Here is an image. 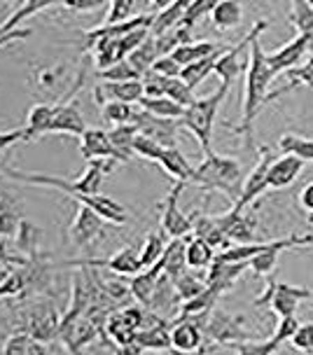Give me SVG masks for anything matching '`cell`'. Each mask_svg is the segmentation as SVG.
I'll list each match as a JSON object with an SVG mask.
<instances>
[{
	"label": "cell",
	"mask_w": 313,
	"mask_h": 355,
	"mask_svg": "<svg viewBox=\"0 0 313 355\" xmlns=\"http://www.w3.org/2000/svg\"><path fill=\"white\" fill-rule=\"evenodd\" d=\"M59 80H61L59 68H40V71H35L37 87L44 89V92H52V89L59 85Z\"/></svg>",
	"instance_id": "obj_57"
},
{
	"label": "cell",
	"mask_w": 313,
	"mask_h": 355,
	"mask_svg": "<svg viewBox=\"0 0 313 355\" xmlns=\"http://www.w3.org/2000/svg\"><path fill=\"white\" fill-rule=\"evenodd\" d=\"M117 355H143V348H140L136 341L133 344H126V346H119L117 348Z\"/></svg>",
	"instance_id": "obj_60"
},
{
	"label": "cell",
	"mask_w": 313,
	"mask_h": 355,
	"mask_svg": "<svg viewBox=\"0 0 313 355\" xmlns=\"http://www.w3.org/2000/svg\"><path fill=\"white\" fill-rule=\"evenodd\" d=\"M8 274H10V269H0V285L5 283V278H8Z\"/></svg>",
	"instance_id": "obj_62"
},
{
	"label": "cell",
	"mask_w": 313,
	"mask_h": 355,
	"mask_svg": "<svg viewBox=\"0 0 313 355\" xmlns=\"http://www.w3.org/2000/svg\"><path fill=\"white\" fill-rule=\"evenodd\" d=\"M227 49H229V44H220V49H215L213 54H208V56H203V59L189 63V66H185L183 73H180V78L187 82L192 89H196L203 80L208 78L210 73H213L215 63H218V59L227 52Z\"/></svg>",
	"instance_id": "obj_30"
},
{
	"label": "cell",
	"mask_w": 313,
	"mask_h": 355,
	"mask_svg": "<svg viewBox=\"0 0 313 355\" xmlns=\"http://www.w3.org/2000/svg\"><path fill=\"white\" fill-rule=\"evenodd\" d=\"M136 344L143 351H171V327L166 325V320L157 318L152 325L138 329Z\"/></svg>",
	"instance_id": "obj_27"
},
{
	"label": "cell",
	"mask_w": 313,
	"mask_h": 355,
	"mask_svg": "<svg viewBox=\"0 0 313 355\" xmlns=\"http://www.w3.org/2000/svg\"><path fill=\"white\" fill-rule=\"evenodd\" d=\"M203 339L213 344H234V341H251L255 339L244 325V315H229L225 311H210L206 325H203Z\"/></svg>",
	"instance_id": "obj_7"
},
{
	"label": "cell",
	"mask_w": 313,
	"mask_h": 355,
	"mask_svg": "<svg viewBox=\"0 0 313 355\" xmlns=\"http://www.w3.org/2000/svg\"><path fill=\"white\" fill-rule=\"evenodd\" d=\"M15 250L17 255L24 259V262H31V259H40V252H37V245H40V239H42V232L40 227L33 225L28 220H22L17 227V234L15 236Z\"/></svg>",
	"instance_id": "obj_23"
},
{
	"label": "cell",
	"mask_w": 313,
	"mask_h": 355,
	"mask_svg": "<svg viewBox=\"0 0 313 355\" xmlns=\"http://www.w3.org/2000/svg\"><path fill=\"white\" fill-rule=\"evenodd\" d=\"M297 327H299V320L295 318V315H292V318H280L276 332H273V337H271V341L276 346H283L287 339H292V334L297 332Z\"/></svg>",
	"instance_id": "obj_55"
},
{
	"label": "cell",
	"mask_w": 313,
	"mask_h": 355,
	"mask_svg": "<svg viewBox=\"0 0 313 355\" xmlns=\"http://www.w3.org/2000/svg\"><path fill=\"white\" fill-rule=\"evenodd\" d=\"M269 28V21L253 24L251 28V49H248V66H246V96H244V117L241 124L234 126V133L251 138L253 122L260 115V110L269 103V85L276 75L271 73L269 63H267V52L262 49L260 35Z\"/></svg>",
	"instance_id": "obj_1"
},
{
	"label": "cell",
	"mask_w": 313,
	"mask_h": 355,
	"mask_svg": "<svg viewBox=\"0 0 313 355\" xmlns=\"http://www.w3.org/2000/svg\"><path fill=\"white\" fill-rule=\"evenodd\" d=\"M117 162L115 159H96V162H87L85 173L80 178H59V175H47V173H24V171L17 168H3V173L10 178V180L17 182H26V185H35V187H52L59 189V192H66L68 196H89V194H101V187H103V180L108 173H112Z\"/></svg>",
	"instance_id": "obj_2"
},
{
	"label": "cell",
	"mask_w": 313,
	"mask_h": 355,
	"mask_svg": "<svg viewBox=\"0 0 313 355\" xmlns=\"http://www.w3.org/2000/svg\"><path fill=\"white\" fill-rule=\"evenodd\" d=\"M174 288H176V295L180 302H189L194 300L196 295H201L206 290V278H199L189 271H183L180 276L174 278Z\"/></svg>",
	"instance_id": "obj_43"
},
{
	"label": "cell",
	"mask_w": 313,
	"mask_h": 355,
	"mask_svg": "<svg viewBox=\"0 0 313 355\" xmlns=\"http://www.w3.org/2000/svg\"><path fill=\"white\" fill-rule=\"evenodd\" d=\"M138 107L140 110H145V112H150V115H155V117H164V119H180L183 117V110L185 107H180L178 103H174L171 98H140L138 101Z\"/></svg>",
	"instance_id": "obj_42"
},
{
	"label": "cell",
	"mask_w": 313,
	"mask_h": 355,
	"mask_svg": "<svg viewBox=\"0 0 313 355\" xmlns=\"http://www.w3.org/2000/svg\"><path fill=\"white\" fill-rule=\"evenodd\" d=\"M3 208H5V199L0 196V211H3Z\"/></svg>",
	"instance_id": "obj_63"
},
{
	"label": "cell",
	"mask_w": 313,
	"mask_h": 355,
	"mask_svg": "<svg viewBox=\"0 0 313 355\" xmlns=\"http://www.w3.org/2000/svg\"><path fill=\"white\" fill-rule=\"evenodd\" d=\"M166 98H171L174 103H178L180 107H189L196 101L194 89H192L183 78L169 80V87H166Z\"/></svg>",
	"instance_id": "obj_47"
},
{
	"label": "cell",
	"mask_w": 313,
	"mask_h": 355,
	"mask_svg": "<svg viewBox=\"0 0 313 355\" xmlns=\"http://www.w3.org/2000/svg\"><path fill=\"white\" fill-rule=\"evenodd\" d=\"M227 348L234 351L236 355H273L280 346L273 344L271 339L269 341L251 339V341H234V344H229Z\"/></svg>",
	"instance_id": "obj_46"
},
{
	"label": "cell",
	"mask_w": 313,
	"mask_h": 355,
	"mask_svg": "<svg viewBox=\"0 0 313 355\" xmlns=\"http://www.w3.org/2000/svg\"><path fill=\"white\" fill-rule=\"evenodd\" d=\"M162 271H164L162 262H157V264H152L150 269H143L140 274H136L129 281V293H131V297H133V300H138L145 309H148L152 295H155L157 278L162 276Z\"/></svg>",
	"instance_id": "obj_26"
},
{
	"label": "cell",
	"mask_w": 313,
	"mask_h": 355,
	"mask_svg": "<svg viewBox=\"0 0 313 355\" xmlns=\"http://www.w3.org/2000/svg\"><path fill=\"white\" fill-rule=\"evenodd\" d=\"M192 182L206 189H218L229 199H234V204L239 201L241 189H244V168L241 164L232 159V157H222L215 152H208L203 157V162L194 168V178Z\"/></svg>",
	"instance_id": "obj_3"
},
{
	"label": "cell",
	"mask_w": 313,
	"mask_h": 355,
	"mask_svg": "<svg viewBox=\"0 0 313 355\" xmlns=\"http://www.w3.org/2000/svg\"><path fill=\"white\" fill-rule=\"evenodd\" d=\"M133 10H136V0H112L108 5V15L103 19L105 26H115V24H124L133 19Z\"/></svg>",
	"instance_id": "obj_48"
},
{
	"label": "cell",
	"mask_w": 313,
	"mask_h": 355,
	"mask_svg": "<svg viewBox=\"0 0 313 355\" xmlns=\"http://www.w3.org/2000/svg\"><path fill=\"white\" fill-rule=\"evenodd\" d=\"M248 269V262H239V264H225V262H215L210 264V271L206 276V285L208 288H215L218 293H227V290L234 288V283L239 281L241 274Z\"/></svg>",
	"instance_id": "obj_25"
},
{
	"label": "cell",
	"mask_w": 313,
	"mask_h": 355,
	"mask_svg": "<svg viewBox=\"0 0 313 355\" xmlns=\"http://www.w3.org/2000/svg\"><path fill=\"white\" fill-rule=\"evenodd\" d=\"M24 325L19 332H26L37 344L47 346L49 341L59 339L61 329V313L56 311L52 302H35L22 313Z\"/></svg>",
	"instance_id": "obj_6"
},
{
	"label": "cell",
	"mask_w": 313,
	"mask_h": 355,
	"mask_svg": "<svg viewBox=\"0 0 313 355\" xmlns=\"http://www.w3.org/2000/svg\"><path fill=\"white\" fill-rule=\"evenodd\" d=\"M185 241L183 239H171V243H166V250L162 255V266L164 274H169L171 278L180 276L183 271H187V262H185Z\"/></svg>",
	"instance_id": "obj_37"
},
{
	"label": "cell",
	"mask_w": 313,
	"mask_h": 355,
	"mask_svg": "<svg viewBox=\"0 0 313 355\" xmlns=\"http://www.w3.org/2000/svg\"><path fill=\"white\" fill-rule=\"evenodd\" d=\"M309 222H311V227H313V213L309 215Z\"/></svg>",
	"instance_id": "obj_64"
},
{
	"label": "cell",
	"mask_w": 313,
	"mask_h": 355,
	"mask_svg": "<svg viewBox=\"0 0 313 355\" xmlns=\"http://www.w3.org/2000/svg\"><path fill=\"white\" fill-rule=\"evenodd\" d=\"M287 17L295 24L297 35H304L306 40H309V56H313V5L297 0V3L290 5Z\"/></svg>",
	"instance_id": "obj_33"
},
{
	"label": "cell",
	"mask_w": 313,
	"mask_h": 355,
	"mask_svg": "<svg viewBox=\"0 0 313 355\" xmlns=\"http://www.w3.org/2000/svg\"><path fill=\"white\" fill-rule=\"evenodd\" d=\"M304 245H313V234H306V236L290 234L287 239L269 241V243L264 245V250L248 262V269H251L255 276H271L273 269H276V264H278L280 252L290 250V248H304Z\"/></svg>",
	"instance_id": "obj_9"
},
{
	"label": "cell",
	"mask_w": 313,
	"mask_h": 355,
	"mask_svg": "<svg viewBox=\"0 0 313 355\" xmlns=\"http://www.w3.org/2000/svg\"><path fill=\"white\" fill-rule=\"evenodd\" d=\"M299 206H302L306 213H313V182L302 187V192H299Z\"/></svg>",
	"instance_id": "obj_59"
},
{
	"label": "cell",
	"mask_w": 313,
	"mask_h": 355,
	"mask_svg": "<svg viewBox=\"0 0 313 355\" xmlns=\"http://www.w3.org/2000/svg\"><path fill=\"white\" fill-rule=\"evenodd\" d=\"M80 152L87 162H96V159H115L117 164L119 157L115 148L110 145V138H108V131L99 129V126H87L85 133L80 136Z\"/></svg>",
	"instance_id": "obj_17"
},
{
	"label": "cell",
	"mask_w": 313,
	"mask_h": 355,
	"mask_svg": "<svg viewBox=\"0 0 313 355\" xmlns=\"http://www.w3.org/2000/svg\"><path fill=\"white\" fill-rule=\"evenodd\" d=\"M278 150L283 155H292L297 159L306 162H313V141L311 138H304L299 133H283L278 141Z\"/></svg>",
	"instance_id": "obj_40"
},
{
	"label": "cell",
	"mask_w": 313,
	"mask_h": 355,
	"mask_svg": "<svg viewBox=\"0 0 313 355\" xmlns=\"http://www.w3.org/2000/svg\"><path fill=\"white\" fill-rule=\"evenodd\" d=\"M304 162L297 159L292 155H278L276 159L271 162L269 166V175H267V187L269 189H283L290 187L292 182L297 180V175L302 173Z\"/></svg>",
	"instance_id": "obj_22"
},
{
	"label": "cell",
	"mask_w": 313,
	"mask_h": 355,
	"mask_svg": "<svg viewBox=\"0 0 313 355\" xmlns=\"http://www.w3.org/2000/svg\"><path fill=\"white\" fill-rule=\"evenodd\" d=\"M63 8L70 12H92L103 8V3L101 0H63Z\"/></svg>",
	"instance_id": "obj_58"
},
{
	"label": "cell",
	"mask_w": 313,
	"mask_h": 355,
	"mask_svg": "<svg viewBox=\"0 0 313 355\" xmlns=\"http://www.w3.org/2000/svg\"><path fill=\"white\" fill-rule=\"evenodd\" d=\"M80 262H82V259H80ZM82 264L94 266V269H101V266H105V269H110L112 274H117V276H131V278L143 271V266H140L138 250L133 248V245H126L124 250L115 252V255L108 257V259H85Z\"/></svg>",
	"instance_id": "obj_19"
},
{
	"label": "cell",
	"mask_w": 313,
	"mask_h": 355,
	"mask_svg": "<svg viewBox=\"0 0 313 355\" xmlns=\"http://www.w3.org/2000/svg\"><path fill=\"white\" fill-rule=\"evenodd\" d=\"M87 129V122L82 117L75 98L70 101H59L54 112V122H52V133H66V136H82Z\"/></svg>",
	"instance_id": "obj_21"
},
{
	"label": "cell",
	"mask_w": 313,
	"mask_h": 355,
	"mask_svg": "<svg viewBox=\"0 0 313 355\" xmlns=\"http://www.w3.org/2000/svg\"><path fill=\"white\" fill-rule=\"evenodd\" d=\"M73 201H78L80 206H87L99 215L101 220L110 222V225H126L129 222V215H126V208L122 204H117L115 199L105 194H89V196H70Z\"/></svg>",
	"instance_id": "obj_18"
},
{
	"label": "cell",
	"mask_w": 313,
	"mask_h": 355,
	"mask_svg": "<svg viewBox=\"0 0 313 355\" xmlns=\"http://www.w3.org/2000/svg\"><path fill=\"white\" fill-rule=\"evenodd\" d=\"M157 59H159V52H157V44H155V37H152V35L143 44H140L138 49H133V52L126 56V61L136 68V73L140 75V78H143L145 73L152 71V66H155Z\"/></svg>",
	"instance_id": "obj_41"
},
{
	"label": "cell",
	"mask_w": 313,
	"mask_h": 355,
	"mask_svg": "<svg viewBox=\"0 0 313 355\" xmlns=\"http://www.w3.org/2000/svg\"><path fill=\"white\" fill-rule=\"evenodd\" d=\"M218 218V225L222 227V232L227 234L229 241L234 243H257L255 241V227H257V220L253 218L248 211H229L225 215H215Z\"/></svg>",
	"instance_id": "obj_15"
},
{
	"label": "cell",
	"mask_w": 313,
	"mask_h": 355,
	"mask_svg": "<svg viewBox=\"0 0 313 355\" xmlns=\"http://www.w3.org/2000/svg\"><path fill=\"white\" fill-rule=\"evenodd\" d=\"M192 225H194V236L206 241L210 248H222L227 250L229 245H232V241L227 239V234L222 232V227L218 225V218L215 215H194L192 218Z\"/></svg>",
	"instance_id": "obj_24"
},
{
	"label": "cell",
	"mask_w": 313,
	"mask_h": 355,
	"mask_svg": "<svg viewBox=\"0 0 313 355\" xmlns=\"http://www.w3.org/2000/svg\"><path fill=\"white\" fill-rule=\"evenodd\" d=\"M94 103L103 107L105 103H131L136 105L143 98V82L131 80V82H101L94 87Z\"/></svg>",
	"instance_id": "obj_14"
},
{
	"label": "cell",
	"mask_w": 313,
	"mask_h": 355,
	"mask_svg": "<svg viewBox=\"0 0 313 355\" xmlns=\"http://www.w3.org/2000/svg\"><path fill=\"white\" fill-rule=\"evenodd\" d=\"M56 103H35L28 110V122H26V141H33L37 136L52 133V122H54Z\"/></svg>",
	"instance_id": "obj_29"
},
{
	"label": "cell",
	"mask_w": 313,
	"mask_h": 355,
	"mask_svg": "<svg viewBox=\"0 0 313 355\" xmlns=\"http://www.w3.org/2000/svg\"><path fill=\"white\" fill-rule=\"evenodd\" d=\"M157 164L169 175H174L176 182H185V185H187V182H192V178H194V166H192L187 162V157H185L178 148H164Z\"/></svg>",
	"instance_id": "obj_28"
},
{
	"label": "cell",
	"mask_w": 313,
	"mask_h": 355,
	"mask_svg": "<svg viewBox=\"0 0 313 355\" xmlns=\"http://www.w3.org/2000/svg\"><path fill=\"white\" fill-rule=\"evenodd\" d=\"M162 152H164L162 145H159L157 141H152V138H148V136H143V133H138L136 141H133V155H140L150 162H159Z\"/></svg>",
	"instance_id": "obj_52"
},
{
	"label": "cell",
	"mask_w": 313,
	"mask_h": 355,
	"mask_svg": "<svg viewBox=\"0 0 313 355\" xmlns=\"http://www.w3.org/2000/svg\"><path fill=\"white\" fill-rule=\"evenodd\" d=\"M313 293L309 288L295 283H280V281H269L267 290L255 300V306H271L273 313H278V318H292L297 313L299 304L311 300Z\"/></svg>",
	"instance_id": "obj_5"
},
{
	"label": "cell",
	"mask_w": 313,
	"mask_h": 355,
	"mask_svg": "<svg viewBox=\"0 0 313 355\" xmlns=\"http://www.w3.org/2000/svg\"><path fill=\"white\" fill-rule=\"evenodd\" d=\"M31 341L33 339H31L26 332H15L8 341H5L3 355H28Z\"/></svg>",
	"instance_id": "obj_53"
},
{
	"label": "cell",
	"mask_w": 313,
	"mask_h": 355,
	"mask_svg": "<svg viewBox=\"0 0 313 355\" xmlns=\"http://www.w3.org/2000/svg\"><path fill=\"white\" fill-rule=\"evenodd\" d=\"M248 49H251V31H248V35L239 44H229V49L215 63L213 73L220 78V85L232 87V82L248 66Z\"/></svg>",
	"instance_id": "obj_13"
},
{
	"label": "cell",
	"mask_w": 313,
	"mask_h": 355,
	"mask_svg": "<svg viewBox=\"0 0 313 355\" xmlns=\"http://www.w3.org/2000/svg\"><path fill=\"white\" fill-rule=\"evenodd\" d=\"M227 94H229V87L220 85L215 94H208V96H203V98H196L189 107H185L183 117L178 119L180 129H187L192 136L196 138V143L201 145L203 155L213 152L210 150V143H213L215 117H218V110H220L222 101L227 98Z\"/></svg>",
	"instance_id": "obj_4"
},
{
	"label": "cell",
	"mask_w": 313,
	"mask_h": 355,
	"mask_svg": "<svg viewBox=\"0 0 313 355\" xmlns=\"http://www.w3.org/2000/svg\"><path fill=\"white\" fill-rule=\"evenodd\" d=\"M208 17H210V24L218 31H227L241 24L244 8H241V3H234V0H220V3L213 5Z\"/></svg>",
	"instance_id": "obj_32"
},
{
	"label": "cell",
	"mask_w": 313,
	"mask_h": 355,
	"mask_svg": "<svg viewBox=\"0 0 313 355\" xmlns=\"http://www.w3.org/2000/svg\"><path fill=\"white\" fill-rule=\"evenodd\" d=\"M220 300V293L215 288H208L203 290L201 295H196L194 300L189 302H180V306H178V318H192V315H199V313H208V311H213L215 302Z\"/></svg>",
	"instance_id": "obj_39"
},
{
	"label": "cell",
	"mask_w": 313,
	"mask_h": 355,
	"mask_svg": "<svg viewBox=\"0 0 313 355\" xmlns=\"http://www.w3.org/2000/svg\"><path fill=\"white\" fill-rule=\"evenodd\" d=\"M215 259V250L210 248L206 241L201 239H192L185 245V262H187V269H208Z\"/></svg>",
	"instance_id": "obj_38"
},
{
	"label": "cell",
	"mask_w": 313,
	"mask_h": 355,
	"mask_svg": "<svg viewBox=\"0 0 313 355\" xmlns=\"http://www.w3.org/2000/svg\"><path fill=\"white\" fill-rule=\"evenodd\" d=\"M99 75H101V80H103V82H131V80H140V75L136 73V68H133L126 59L119 61L117 66L108 68V71H103V73H99Z\"/></svg>",
	"instance_id": "obj_50"
},
{
	"label": "cell",
	"mask_w": 313,
	"mask_h": 355,
	"mask_svg": "<svg viewBox=\"0 0 313 355\" xmlns=\"http://www.w3.org/2000/svg\"><path fill=\"white\" fill-rule=\"evenodd\" d=\"M138 136V129L133 124H124V126H115V129L108 131V138H110V145L117 152L119 162L126 164L133 155V141Z\"/></svg>",
	"instance_id": "obj_35"
},
{
	"label": "cell",
	"mask_w": 313,
	"mask_h": 355,
	"mask_svg": "<svg viewBox=\"0 0 313 355\" xmlns=\"http://www.w3.org/2000/svg\"><path fill=\"white\" fill-rule=\"evenodd\" d=\"M152 73L162 75V78H166V80H174V78H180L183 68L178 66L171 56H159V59L155 61V66H152Z\"/></svg>",
	"instance_id": "obj_56"
},
{
	"label": "cell",
	"mask_w": 313,
	"mask_h": 355,
	"mask_svg": "<svg viewBox=\"0 0 313 355\" xmlns=\"http://www.w3.org/2000/svg\"><path fill=\"white\" fill-rule=\"evenodd\" d=\"M276 152L269 145H260L257 148V164L251 168V175L244 180V189H241L239 201L234 204V211H248V206H253L262 194L267 192V175H269L271 162L276 159Z\"/></svg>",
	"instance_id": "obj_8"
},
{
	"label": "cell",
	"mask_w": 313,
	"mask_h": 355,
	"mask_svg": "<svg viewBox=\"0 0 313 355\" xmlns=\"http://www.w3.org/2000/svg\"><path fill=\"white\" fill-rule=\"evenodd\" d=\"M164 250H166L164 236H162V234H157V232H150L148 239H145V243L140 245V252H138L140 266H143V269H150L152 264H157L159 259H162Z\"/></svg>",
	"instance_id": "obj_44"
},
{
	"label": "cell",
	"mask_w": 313,
	"mask_h": 355,
	"mask_svg": "<svg viewBox=\"0 0 313 355\" xmlns=\"http://www.w3.org/2000/svg\"><path fill=\"white\" fill-rule=\"evenodd\" d=\"M185 8H187V0H178V3L162 5L155 15V21H152V26H150V35L157 37V35H164V33H169V31H174L178 24H180V17H183Z\"/></svg>",
	"instance_id": "obj_31"
},
{
	"label": "cell",
	"mask_w": 313,
	"mask_h": 355,
	"mask_svg": "<svg viewBox=\"0 0 313 355\" xmlns=\"http://www.w3.org/2000/svg\"><path fill=\"white\" fill-rule=\"evenodd\" d=\"M183 189H185V182H176V185L171 187L169 196L162 201V232L169 239H185L194 230L192 218H187V215L178 208V199H180Z\"/></svg>",
	"instance_id": "obj_10"
},
{
	"label": "cell",
	"mask_w": 313,
	"mask_h": 355,
	"mask_svg": "<svg viewBox=\"0 0 313 355\" xmlns=\"http://www.w3.org/2000/svg\"><path fill=\"white\" fill-rule=\"evenodd\" d=\"M203 332L192 318H176L171 327V351L194 353L203 348Z\"/></svg>",
	"instance_id": "obj_20"
},
{
	"label": "cell",
	"mask_w": 313,
	"mask_h": 355,
	"mask_svg": "<svg viewBox=\"0 0 313 355\" xmlns=\"http://www.w3.org/2000/svg\"><path fill=\"white\" fill-rule=\"evenodd\" d=\"M140 82H143V96L145 98H162V96H166L169 80L162 78V75L150 71V73H145L143 78H140Z\"/></svg>",
	"instance_id": "obj_51"
},
{
	"label": "cell",
	"mask_w": 313,
	"mask_h": 355,
	"mask_svg": "<svg viewBox=\"0 0 313 355\" xmlns=\"http://www.w3.org/2000/svg\"><path fill=\"white\" fill-rule=\"evenodd\" d=\"M174 355H208V348H199V351H194V353H180V351H171Z\"/></svg>",
	"instance_id": "obj_61"
},
{
	"label": "cell",
	"mask_w": 313,
	"mask_h": 355,
	"mask_svg": "<svg viewBox=\"0 0 313 355\" xmlns=\"http://www.w3.org/2000/svg\"><path fill=\"white\" fill-rule=\"evenodd\" d=\"M49 8H52V3H44V0H28V3L19 5V8L12 12V17L0 24V37L8 35V33H15V31H19V24L22 21H26V19L37 15V12H44Z\"/></svg>",
	"instance_id": "obj_36"
},
{
	"label": "cell",
	"mask_w": 313,
	"mask_h": 355,
	"mask_svg": "<svg viewBox=\"0 0 313 355\" xmlns=\"http://www.w3.org/2000/svg\"><path fill=\"white\" fill-rule=\"evenodd\" d=\"M213 5H215V3H210V0H196V3H189V0H187V8H185L183 17H180V24H178V26L194 31V24L199 21L201 17L210 15Z\"/></svg>",
	"instance_id": "obj_49"
},
{
	"label": "cell",
	"mask_w": 313,
	"mask_h": 355,
	"mask_svg": "<svg viewBox=\"0 0 313 355\" xmlns=\"http://www.w3.org/2000/svg\"><path fill=\"white\" fill-rule=\"evenodd\" d=\"M292 346L297 351H304V353H313V322H306V325H299L297 332L292 334Z\"/></svg>",
	"instance_id": "obj_54"
},
{
	"label": "cell",
	"mask_w": 313,
	"mask_h": 355,
	"mask_svg": "<svg viewBox=\"0 0 313 355\" xmlns=\"http://www.w3.org/2000/svg\"><path fill=\"white\" fill-rule=\"evenodd\" d=\"M306 54H309V40H306L304 35H297L295 40L278 47L276 52L267 54V63H269L271 73L278 75V73H287V71H292V68H297Z\"/></svg>",
	"instance_id": "obj_16"
},
{
	"label": "cell",
	"mask_w": 313,
	"mask_h": 355,
	"mask_svg": "<svg viewBox=\"0 0 313 355\" xmlns=\"http://www.w3.org/2000/svg\"><path fill=\"white\" fill-rule=\"evenodd\" d=\"M215 49H220V44H218V42L201 40V42H192V44H180V47H176L169 56H171V59H174L180 68H185V66H189V63H194V61L203 59V56L213 54Z\"/></svg>",
	"instance_id": "obj_34"
},
{
	"label": "cell",
	"mask_w": 313,
	"mask_h": 355,
	"mask_svg": "<svg viewBox=\"0 0 313 355\" xmlns=\"http://www.w3.org/2000/svg\"><path fill=\"white\" fill-rule=\"evenodd\" d=\"M133 126L138 129V133H143V136L157 141L162 148H178L176 143H178V131H180L178 119L155 117V115H150V112H145L138 107L136 117H133Z\"/></svg>",
	"instance_id": "obj_11"
},
{
	"label": "cell",
	"mask_w": 313,
	"mask_h": 355,
	"mask_svg": "<svg viewBox=\"0 0 313 355\" xmlns=\"http://www.w3.org/2000/svg\"><path fill=\"white\" fill-rule=\"evenodd\" d=\"M70 241L80 248H89L94 241L105 236V220H101L92 208L80 206L78 213H75L73 222H70Z\"/></svg>",
	"instance_id": "obj_12"
},
{
	"label": "cell",
	"mask_w": 313,
	"mask_h": 355,
	"mask_svg": "<svg viewBox=\"0 0 313 355\" xmlns=\"http://www.w3.org/2000/svg\"><path fill=\"white\" fill-rule=\"evenodd\" d=\"M138 107L131 105V103H105L103 105V117L108 122H112L115 126H124V124H133V117H136Z\"/></svg>",
	"instance_id": "obj_45"
}]
</instances>
